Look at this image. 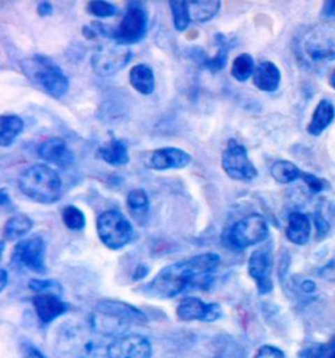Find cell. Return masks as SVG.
Masks as SVG:
<instances>
[{"label":"cell","mask_w":335,"mask_h":358,"mask_svg":"<svg viewBox=\"0 0 335 358\" xmlns=\"http://www.w3.org/2000/svg\"><path fill=\"white\" fill-rule=\"evenodd\" d=\"M302 290H303L304 293H306V294H311V293H313L314 290H315V284H314L313 281H311V280H305L302 282Z\"/></svg>","instance_id":"44"},{"label":"cell","mask_w":335,"mask_h":358,"mask_svg":"<svg viewBox=\"0 0 335 358\" xmlns=\"http://www.w3.org/2000/svg\"><path fill=\"white\" fill-rule=\"evenodd\" d=\"M251 78H253V85H255L260 91L274 92L281 85L282 75L276 64H272L270 61H265L255 67V71Z\"/></svg>","instance_id":"19"},{"label":"cell","mask_w":335,"mask_h":358,"mask_svg":"<svg viewBox=\"0 0 335 358\" xmlns=\"http://www.w3.org/2000/svg\"><path fill=\"white\" fill-rule=\"evenodd\" d=\"M148 273H149V268H148L147 265H144V264H139V265L136 266L135 272H134V275H133V280H134V281L143 280Z\"/></svg>","instance_id":"40"},{"label":"cell","mask_w":335,"mask_h":358,"mask_svg":"<svg viewBox=\"0 0 335 358\" xmlns=\"http://www.w3.org/2000/svg\"><path fill=\"white\" fill-rule=\"evenodd\" d=\"M300 55L308 62L335 59V22L315 25L299 43Z\"/></svg>","instance_id":"5"},{"label":"cell","mask_w":335,"mask_h":358,"mask_svg":"<svg viewBox=\"0 0 335 358\" xmlns=\"http://www.w3.org/2000/svg\"><path fill=\"white\" fill-rule=\"evenodd\" d=\"M33 221L25 214H16L6 222L3 227L4 241H19L31 231Z\"/></svg>","instance_id":"26"},{"label":"cell","mask_w":335,"mask_h":358,"mask_svg":"<svg viewBox=\"0 0 335 358\" xmlns=\"http://www.w3.org/2000/svg\"><path fill=\"white\" fill-rule=\"evenodd\" d=\"M191 155L177 148H157L144 154L143 163L147 169L155 171L182 169L191 163Z\"/></svg>","instance_id":"14"},{"label":"cell","mask_w":335,"mask_h":358,"mask_svg":"<svg viewBox=\"0 0 335 358\" xmlns=\"http://www.w3.org/2000/svg\"><path fill=\"white\" fill-rule=\"evenodd\" d=\"M87 11L94 16L105 19V17H113L115 15H118L119 10L109 1H89L87 6Z\"/></svg>","instance_id":"32"},{"label":"cell","mask_w":335,"mask_h":358,"mask_svg":"<svg viewBox=\"0 0 335 358\" xmlns=\"http://www.w3.org/2000/svg\"><path fill=\"white\" fill-rule=\"evenodd\" d=\"M216 43H218V52L214 57H207V54L203 53L200 49H195L194 53H191V57L206 67L211 73H218L223 70L228 61V53H230V45L228 40L223 34H216Z\"/></svg>","instance_id":"18"},{"label":"cell","mask_w":335,"mask_h":358,"mask_svg":"<svg viewBox=\"0 0 335 358\" xmlns=\"http://www.w3.org/2000/svg\"><path fill=\"white\" fill-rule=\"evenodd\" d=\"M335 117V109L333 103L329 100H321L314 110L312 120L306 127L308 133L314 137H318L324 133L325 129L329 127Z\"/></svg>","instance_id":"23"},{"label":"cell","mask_w":335,"mask_h":358,"mask_svg":"<svg viewBox=\"0 0 335 358\" xmlns=\"http://www.w3.org/2000/svg\"><path fill=\"white\" fill-rule=\"evenodd\" d=\"M97 158L113 167H121L130 162V155L125 142L115 138L98 148Z\"/></svg>","instance_id":"21"},{"label":"cell","mask_w":335,"mask_h":358,"mask_svg":"<svg viewBox=\"0 0 335 358\" xmlns=\"http://www.w3.org/2000/svg\"><path fill=\"white\" fill-rule=\"evenodd\" d=\"M12 262L33 273H46V243L40 236L20 241L13 248Z\"/></svg>","instance_id":"11"},{"label":"cell","mask_w":335,"mask_h":358,"mask_svg":"<svg viewBox=\"0 0 335 358\" xmlns=\"http://www.w3.org/2000/svg\"><path fill=\"white\" fill-rule=\"evenodd\" d=\"M329 82H330V85H332V87L335 90V69L332 71V74H330V79H329Z\"/></svg>","instance_id":"47"},{"label":"cell","mask_w":335,"mask_h":358,"mask_svg":"<svg viewBox=\"0 0 335 358\" xmlns=\"http://www.w3.org/2000/svg\"><path fill=\"white\" fill-rule=\"evenodd\" d=\"M220 256L214 252L195 255L190 259L168 265L144 286L148 295L170 299L191 289H202L212 281L218 269Z\"/></svg>","instance_id":"1"},{"label":"cell","mask_w":335,"mask_h":358,"mask_svg":"<svg viewBox=\"0 0 335 358\" xmlns=\"http://www.w3.org/2000/svg\"><path fill=\"white\" fill-rule=\"evenodd\" d=\"M130 85L142 95L148 96L155 91V75L149 66L139 64L130 70Z\"/></svg>","instance_id":"22"},{"label":"cell","mask_w":335,"mask_h":358,"mask_svg":"<svg viewBox=\"0 0 335 358\" xmlns=\"http://www.w3.org/2000/svg\"><path fill=\"white\" fill-rule=\"evenodd\" d=\"M133 57L131 49L124 43L100 45L92 55V69L98 76H112L124 70Z\"/></svg>","instance_id":"9"},{"label":"cell","mask_w":335,"mask_h":358,"mask_svg":"<svg viewBox=\"0 0 335 358\" xmlns=\"http://www.w3.org/2000/svg\"><path fill=\"white\" fill-rule=\"evenodd\" d=\"M311 220L306 214L293 211L288 217V224L285 229V236L296 245H305L311 238Z\"/></svg>","instance_id":"20"},{"label":"cell","mask_w":335,"mask_h":358,"mask_svg":"<svg viewBox=\"0 0 335 358\" xmlns=\"http://www.w3.org/2000/svg\"><path fill=\"white\" fill-rule=\"evenodd\" d=\"M169 8L172 11V17H173V24L174 28L178 32L186 31L191 22L190 13H188V1H169Z\"/></svg>","instance_id":"30"},{"label":"cell","mask_w":335,"mask_h":358,"mask_svg":"<svg viewBox=\"0 0 335 358\" xmlns=\"http://www.w3.org/2000/svg\"><path fill=\"white\" fill-rule=\"evenodd\" d=\"M322 12L327 17H335V1H326Z\"/></svg>","instance_id":"42"},{"label":"cell","mask_w":335,"mask_h":358,"mask_svg":"<svg viewBox=\"0 0 335 358\" xmlns=\"http://www.w3.org/2000/svg\"><path fill=\"white\" fill-rule=\"evenodd\" d=\"M7 284H8V273L6 269H1L0 271V292H4Z\"/></svg>","instance_id":"45"},{"label":"cell","mask_w":335,"mask_h":358,"mask_svg":"<svg viewBox=\"0 0 335 358\" xmlns=\"http://www.w3.org/2000/svg\"><path fill=\"white\" fill-rule=\"evenodd\" d=\"M21 69L33 85L52 99L59 100L68 92V78L49 57L34 54L21 64Z\"/></svg>","instance_id":"4"},{"label":"cell","mask_w":335,"mask_h":358,"mask_svg":"<svg viewBox=\"0 0 335 358\" xmlns=\"http://www.w3.org/2000/svg\"><path fill=\"white\" fill-rule=\"evenodd\" d=\"M62 221L64 226L73 231H82L87 224L83 211L73 205L63 209Z\"/></svg>","instance_id":"31"},{"label":"cell","mask_w":335,"mask_h":358,"mask_svg":"<svg viewBox=\"0 0 335 358\" xmlns=\"http://www.w3.org/2000/svg\"><path fill=\"white\" fill-rule=\"evenodd\" d=\"M17 185L24 196L43 205L55 203L62 197L61 176L46 164H34L24 169Z\"/></svg>","instance_id":"3"},{"label":"cell","mask_w":335,"mask_h":358,"mask_svg":"<svg viewBox=\"0 0 335 358\" xmlns=\"http://www.w3.org/2000/svg\"><path fill=\"white\" fill-rule=\"evenodd\" d=\"M255 358H285L284 352L274 345H263L258 349Z\"/></svg>","instance_id":"36"},{"label":"cell","mask_w":335,"mask_h":358,"mask_svg":"<svg viewBox=\"0 0 335 358\" xmlns=\"http://www.w3.org/2000/svg\"><path fill=\"white\" fill-rule=\"evenodd\" d=\"M218 358H244L241 355V350L239 348L230 347L224 350L221 355H219Z\"/></svg>","instance_id":"41"},{"label":"cell","mask_w":335,"mask_h":358,"mask_svg":"<svg viewBox=\"0 0 335 358\" xmlns=\"http://www.w3.org/2000/svg\"><path fill=\"white\" fill-rule=\"evenodd\" d=\"M177 316L182 322H216L221 316V307L218 303H206L197 296H188L177 307Z\"/></svg>","instance_id":"15"},{"label":"cell","mask_w":335,"mask_h":358,"mask_svg":"<svg viewBox=\"0 0 335 358\" xmlns=\"http://www.w3.org/2000/svg\"><path fill=\"white\" fill-rule=\"evenodd\" d=\"M33 307L43 324H50L68 311V305L61 296L50 293L34 295Z\"/></svg>","instance_id":"17"},{"label":"cell","mask_w":335,"mask_h":358,"mask_svg":"<svg viewBox=\"0 0 335 358\" xmlns=\"http://www.w3.org/2000/svg\"><path fill=\"white\" fill-rule=\"evenodd\" d=\"M269 236L267 222L261 214L246 215L236 222L227 234V243L236 251H244L251 245L263 243Z\"/></svg>","instance_id":"7"},{"label":"cell","mask_w":335,"mask_h":358,"mask_svg":"<svg viewBox=\"0 0 335 358\" xmlns=\"http://www.w3.org/2000/svg\"><path fill=\"white\" fill-rule=\"evenodd\" d=\"M221 167L230 179L242 182H251L258 175L248 157V150L234 139H230L221 155Z\"/></svg>","instance_id":"10"},{"label":"cell","mask_w":335,"mask_h":358,"mask_svg":"<svg viewBox=\"0 0 335 358\" xmlns=\"http://www.w3.org/2000/svg\"><path fill=\"white\" fill-rule=\"evenodd\" d=\"M304 358H335V341L309 349Z\"/></svg>","instance_id":"34"},{"label":"cell","mask_w":335,"mask_h":358,"mask_svg":"<svg viewBox=\"0 0 335 358\" xmlns=\"http://www.w3.org/2000/svg\"><path fill=\"white\" fill-rule=\"evenodd\" d=\"M321 277L329 281H335V259L332 260L327 265H325L324 268L320 271Z\"/></svg>","instance_id":"38"},{"label":"cell","mask_w":335,"mask_h":358,"mask_svg":"<svg viewBox=\"0 0 335 358\" xmlns=\"http://www.w3.org/2000/svg\"><path fill=\"white\" fill-rule=\"evenodd\" d=\"M127 206L130 213L135 217V220H140L146 217L149 211V197L144 189L131 190L127 194Z\"/></svg>","instance_id":"29"},{"label":"cell","mask_w":335,"mask_h":358,"mask_svg":"<svg viewBox=\"0 0 335 358\" xmlns=\"http://www.w3.org/2000/svg\"><path fill=\"white\" fill-rule=\"evenodd\" d=\"M52 11H54V8H52V3H49V1H41L37 7V12L42 17L50 16L52 15Z\"/></svg>","instance_id":"39"},{"label":"cell","mask_w":335,"mask_h":358,"mask_svg":"<svg viewBox=\"0 0 335 358\" xmlns=\"http://www.w3.org/2000/svg\"><path fill=\"white\" fill-rule=\"evenodd\" d=\"M148 16L140 3L131 1L127 6L125 16L119 22L118 28L112 29L109 38L115 43L131 45L142 41L147 34Z\"/></svg>","instance_id":"8"},{"label":"cell","mask_w":335,"mask_h":358,"mask_svg":"<svg viewBox=\"0 0 335 358\" xmlns=\"http://www.w3.org/2000/svg\"><path fill=\"white\" fill-rule=\"evenodd\" d=\"M254 71H255V66H254V59L251 54H240L232 62L230 75L237 82H246L251 76H253Z\"/></svg>","instance_id":"28"},{"label":"cell","mask_w":335,"mask_h":358,"mask_svg":"<svg viewBox=\"0 0 335 358\" xmlns=\"http://www.w3.org/2000/svg\"><path fill=\"white\" fill-rule=\"evenodd\" d=\"M10 202H12V201H10V197H8L7 190L3 188L1 192H0V205H1V206H6V205H8Z\"/></svg>","instance_id":"46"},{"label":"cell","mask_w":335,"mask_h":358,"mask_svg":"<svg viewBox=\"0 0 335 358\" xmlns=\"http://www.w3.org/2000/svg\"><path fill=\"white\" fill-rule=\"evenodd\" d=\"M146 323V316L130 303L106 299L94 307L91 327L97 335L104 337L124 336L134 324Z\"/></svg>","instance_id":"2"},{"label":"cell","mask_w":335,"mask_h":358,"mask_svg":"<svg viewBox=\"0 0 335 358\" xmlns=\"http://www.w3.org/2000/svg\"><path fill=\"white\" fill-rule=\"evenodd\" d=\"M97 234L105 247L118 251L133 241L134 229L124 213L110 209L98 215Z\"/></svg>","instance_id":"6"},{"label":"cell","mask_w":335,"mask_h":358,"mask_svg":"<svg viewBox=\"0 0 335 358\" xmlns=\"http://www.w3.org/2000/svg\"><path fill=\"white\" fill-rule=\"evenodd\" d=\"M248 272L257 285L261 295L271 293L272 287V251L271 245L266 244L251 253L248 262Z\"/></svg>","instance_id":"12"},{"label":"cell","mask_w":335,"mask_h":358,"mask_svg":"<svg viewBox=\"0 0 335 358\" xmlns=\"http://www.w3.org/2000/svg\"><path fill=\"white\" fill-rule=\"evenodd\" d=\"M303 172L290 160H276L271 166V176L279 184H290L295 180L302 179Z\"/></svg>","instance_id":"27"},{"label":"cell","mask_w":335,"mask_h":358,"mask_svg":"<svg viewBox=\"0 0 335 358\" xmlns=\"http://www.w3.org/2000/svg\"><path fill=\"white\" fill-rule=\"evenodd\" d=\"M314 223H315L317 231H318V234H321V235H325L330 229V224L325 220V217L321 214V211L314 213Z\"/></svg>","instance_id":"37"},{"label":"cell","mask_w":335,"mask_h":358,"mask_svg":"<svg viewBox=\"0 0 335 358\" xmlns=\"http://www.w3.org/2000/svg\"><path fill=\"white\" fill-rule=\"evenodd\" d=\"M107 358H151L152 345L147 337L126 334L114 338L106 348Z\"/></svg>","instance_id":"13"},{"label":"cell","mask_w":335,"mask_h":358,"mask_svg":"<svg viewBox=\"0 0 335 358\" xmlns=\"http://www.w3.org/2000/svg\"><path fill=\"white\" fill-rule=\"evenodd\" d=\"M302 179H303L304 182L306 184V187L309 188L312 193H320V192H322V190L326 189L329 187L326 180L320 179V178L314 176L312 173H305V172H303Z\"/></svg>","instance_id":"35"},{"label":"cell","mask_w":335,"mask_h":358,"mask_svg":"<svg viewBox=\"0 0 335 358\" xmlns=\"http://www.w3.org/2000/svg\"><path fill=\"white\" fill-rule=\"evenodd\" d=\"M24 358H46L38 349H36L34 347H28V349L25 350V356Z\"/></svg>","instance_id":"43"},{"label":"cell","mask_w":335,"mask_h":358,"mask_svg":"<svg viewBox=\"0 0 335 358\" xmlns=\"http://www.w3.org/2000/svg\"><path fill=\"white\" fill-rule=\"evenodd\" d=\"M188 13L191 22H203L212 20L221 8V1L219 0H197L188 1Z\"/></svg>","instance_id":"24"},{"label":"cell","mask_w":335,"mask_h":358,"mask_svg":"<svg viewBox=\"0 0 335 358\" xmlns=\"http://www.w3.org/2000/svg\"><path fill=\"white\" fill-rule=\"evenodd\" d=\"M29 289L36 292L37 294L42 293H50V294H62L63 289L59 282L54 280H31L29 282Z\"/></svg>","instance_id":"33"},{"label":"cell","mask_w":335,"mask_h":358,"mask_svg":"<svg viewBox=\"0 0 335 358\" xmlns=\"http://www.w3.org/2000/svg\"><path fill=\"white\" fill-rule=\"evenodd\" d=\"M24 130L22 118L16 115H3L0 118V146L8 148Z\"/></svg>","instance_id":"25"},{"label":"cell","mask_w":335,"mask_h":358,"mask_svg":"<svg viewBox=\"0 0 335 358\" xmlns=\"http://www.w3.org/2000/svg\"><path fill=\"white\" fill-rule=\"evenodd\" d=\"M37 154L42 160L61 169H70L75 163V157L71 150L62 138L59 137L49 138L43 141L37 148Z\"/></svg>","instance_id":"16"}]
</instances>
